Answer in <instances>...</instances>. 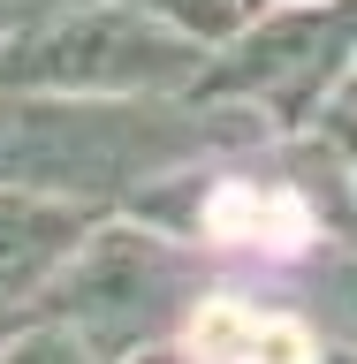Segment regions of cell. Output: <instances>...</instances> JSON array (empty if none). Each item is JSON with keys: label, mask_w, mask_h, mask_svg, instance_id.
Listing matches in <instances>:
<instances>
[{"label": "cell", "mask_w": 357, "mask_h": 364, "mask_svg": "<svg viewBox=\"0 0 357 364\" xmlns=\"http://www.w3.org/2000/svg\"><path fill=\"white\" fill-rule=\"evenodd\" d=\"M267 136L251 107L167 91V99H68V91H0V182L130 213L182 167Z\"/></svg>", "instance_id": "6da1fadb"}, {"label": "cell", "mask_w": 357, "mask_h": 364, "mask_svg": "<svg viewBox=\"0 0 357 364\" xmlns=\"http://www.w3.org/2000/svg\"><path fill=\"white\" fill-rule=\"evenodd\" d=\"M130 213H152L160 228L213 250L228 281H274L335 243H357V175L327 122L267 129L182 167Z\"/></svg>", "instance_id": "7a4b0ae2"}, {"label": "cell", "mask_w": 357, "mask_h": 364, "mask_svg": "<svg viewBox=\"0 0 357 364\" xmlns=\"http://www.w3.org/2000/svg\"><path fill=\"white\" fill-rule=\"evenodd\" d=\"M221 281H228L221 258L175 228H160L152 213H107L84 235V250L53 273L38 311L61 318L68 334H84L107 364H122L152 341H182Z\"/></svg>", "instance_id": "3957f363"}, {"label": "cell", "mask_w": 357, "mask_h": 364, "mask_svg": "<svg viewBox=\"0 0 357 364\" xmlns=\"http://www.w3.org/2000/svg\"><path fill=\"white\" fill-rule=\"evenodd\" d=\"M213 46L182 38L137 0H61L0 38V91H68V99H167L198 91Z\"/></svg>", "instance_id": "277c9868"}, {"label": "cell", "mask_w": 357, "mask_h": 364, "mask_svg": "<svg viewBox=\"0 0 357 364\" xmlns=\"http://www.w3.org/2000/svg\"><path fill=\"white\" fill-rule=\"evenodd\" d=\"M357 76V0H267L205 68V99L251 107L267 129H319Z\"/></svg>", "instance_id": "5b68a950"}, {"label": "cell", "mask_w": 357, "mask_h": 364, "mask_svg": "<svg viewBox=\"0 0 357 364\" xmlns=\"http://www.w3.org/2000/svg\"><path fill=\"white\" fill-rule=\"evenodd\" d=\"M99 220H107L99 205L53 198V190H31V182H0V304L38 311L53 273L84 250V235Z\"/></svg>", "instance_id": "8992f818"}, {"label": "cell", "mask_w": 357, "mask_h": 364, "mask_svg": "<svg viewBox=\"0 0 357 364\" xmlns=\"http://www.w3.org/2000/svg\"><path fill=\"white\" fill-rule=\"evenodd\" d=\"M244 289L281 296L327 349H357V243H335L319 258H304V266L274 273V281H244Z\"/></svg>", "instance_id": "52a82bcc"}, {"label": "cell", "mask_w": 357, "mask_h": 364, "mask_svg": "<svg viewBox=\"0 0 357 364\" xmlns=\"http://www.w3.org/2000/svg\"><path fill=\"white\" fill-rule=\"evenodd\" d=\"M0 364H107L99 349H91L84 334H68L61 318H23L16 334H8V349H0Z\"/></svg>", "instance_id": "ba28073f"}, {"label": "cell", "mask_w": 357, "mask_h": 364, "mask_svg": "<svg viewBox=\"0 0 357 364\" xmlns=\"http://www.w3.org/2000/svg\"><path fill=\"white\" fill-rule=\"evenodd\" d=\"M122 364H205L190 341H152V349H137V357H122Z\"/></svg>", "instance_id": "9c48e42d"}, {"label": "cell", "mask_w": 357, "mask_h": 364, "mask_svg": "<svg viewBox=\"0 0 357 364\" xmlns=\"http://www.w3.org/2000/svg\"><path fill=\"white\" fill-rule=\"evenodd\" d=\"M327 129H335L342 159H350V175H357V114H350V107H327Z\"/></svg>", "instance_id": "30bf717a"}, {"label": "cell", "mask_w": 357, "mask_h": 364, "mask_svg": "<svg viewBox=\"0 0 357 364\" xmlns=\"http://www.w3.org/2000/svg\"><path fill=\"white\" fill-rule=\"evenodd\" d=\"M23 318H38V311H23V304H0V349H8V334H16Z\"/></svg>", "instance_id": "8fae6325"}, {"label": "cell", "mask_w": 357, "mask_h": 364, "mask_svg": "<svg viewBox=\"0 0 357 364\" xmlns=\"http://www.w3.org/2000/svg\"><path fill=\"white\" fill-rule=\"evenodd\" d=\"M312 364H357V349H327V341H319V357Z\"/></svg>", "instance_id": "7c38bea8"}, {"label": "cell", "mask_w": 357, "mask_h": 364, "mask_svg": "<svg viewBox=\"0 0 357 364\" xmlns=\"http://www.w3.org/2000/svg\"><path fill=\"white\" fill-rule=\"evenodd\" d=\"M335 107H350V114H357V76H350V91H342V99H335Z\"/></svg>", "instance_id": "4fadbf2b"}, {"label": "cell", "mask_w": 357, "mask_h": 364, "mask_svg": "<svg viewBox=\"0 0 357 364\" xmlns=\"http://www.w3.org/2000/svg\"><path fill=\"white\" fill-rule=\"evenodd\" d=\"M259 8H267V0H259Z\"/></svg>", "instance_id": "5bb4252c"}]
</instances>
